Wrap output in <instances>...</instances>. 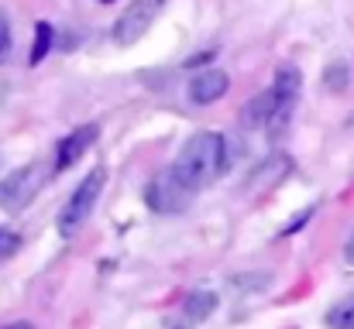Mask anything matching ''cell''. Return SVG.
Returning a JSON list of instances; mask_svg holds the SVG:
<instances>
[{
    "mask_svg": "<svg viewBox=\"0 0 354 329\" xmlns=\"http://www.w3.org/2000/svg\"><path fill=\"white\" fill-rule=\"evenodd\" d=\"M227 158H231V151H227V137L224 134H217V130H196L179 148L172 168L183 175V182L193 192H200V189L214 186L224 175Z\"/></svg>",
    "mask_w": 354,
    "mask_h": 329,
    "instance_id": "obj_1",
    "label": "cell"
},
{
    "mask_svg": "<svg viewBox=\"0 0 354 329\" xmlns=\"http://www.w3.org/2000/svg\"><path fill=\"white\" fill-rule=\"evenodd\" d=\"M193 189L183 182V175L169 165L162 172H155L145 186V206L158 217H176V213H186L189 203H193Z\"/></svg>",
    "mask_w": 354,
    "mask_h": 329,
    "instance_id": "obj_2",
    "label": "cell"
},
{
    "mask_svg": "<svg viewBox=\"0 0 354 329\" xmlns=\"http://www.w3.org/2000/svg\"><path fill=\"white\" fill-rule=\"evenodd\" d=\"M104 186H107V172H104V168H93V172L73 189V196L66 199L62 213H59V219H55L59 237H76V230L90 219L93 210H97V199H100Z\"/></svg>",
    "mask_w": 354,
    "mask_h": 329,
    "instance_id": "obj_3",
    "label": "cell"
},
{
    "mask_svg": "<svg viewBox=\"0 0 354 329\" xmlns=\"http://www.w3.org/2000/svg\"><path fill=\"white\" fill-rule=\"evenodd\" d=\"M41 186H45V172H41V165H21V168H14V172H7L3 179H0V210L3 213H21L38 192H41Z\"/></svg>",
    "mask_w": 354,
    "mask_h": 329,
    "instance_id": "obj_4",
    "label": "cell"
},
{
    "mask_svg": "<svg viewBox=\"0 0 354 329\" xmlns=\"http://www.w3.org/2000/svg\"><path fill=\"white\" fill-rule=\"evenodd\" d=\"M162 7H165V0H131V3L124 7V14L114 21L111 38L118 41L120 48L138 45V41L148 34V28L155 24V17L162 14Z\"/></svg>",
    "mask_w": 354,
    "mask_h": 329,
    "instance_id": "obj_5",
    "label": "cell"
},
{
    "mask_svg": "<svg viewBox=\"0 0 354 329\" xmlns=\"http://www.w3.org/2000/svg\"><path fill=\"white\" fill-rule=\"evenodd\" d=\"M299 90H303V76L296 66H279L275 69V83H272V97H275V110H272V120H268V134H282L292 120V110L299 100Z\"/></svg>",
    "mask_w": 354,
    "mask_h": 329,
    "instance_id": "obj_6",
    "label": "cell"
},
{
    "mask_svg": "<svg viewBox=\"0 0 354 329\" xmlns=\"http://www.w3.org/2000/svg\"><path fill=\"white\" fill-rule=\"evenodd\" d=\"M97 137H100V127H97V123H83V127H76L73 134H66V137L59 141V148H55V172L73 168V165L93 148Z\"/></svg>",
    "mask_w": 354,
    "mask_h": 329,
    "instance_id": "obj_7",
    "label": "cell"
},
{
    "mask_svg": "<svg viewBox=\"0 0 354 329\" xmlns=\"http://www.w3.org/2000/svg\"><path fill=\"white\" fill-rule=\"evenodd\" d=\"M227 90H231V76L224 69H203L189 79V100L196 107H210V103L224 100Z\"/></svg>",
    "mask_w": 354,
    "mask_h": 329,
    "instance_id": "obj_8",
    "label": "cell"
},
{
    "mask_svg": "<svg viewBox=\"0 0 354 329\" xmlns=\"http://www.w3.org/2000/svg\"><path fill=\"white\" fill-rule=\"evenodd\" d=\"M272 110H275V97H272V90H265V93H258L254 100H248V103H244L241 123H244V127H268Z\"/></svg>",
    "mask_w": 354,
    "mask_h": 329,
    "instance_id": "obj_9",
    "label": "cell"
},
{
    "mask_svg": "<svg viewBox=\"0 0 354 329\" xmlns=\"http://www.w3.org/2000/svg\"><path fill=\"white\" fill-rule=\"evenodd\" d=\"M324 86H327L330 93H344V90L351 86V66H348L344 59L330 62V66L324 69Z\"/></svg>",
    "mask_w": 354,
    "mask_h": 329,
    "instance_id": "obj_10",
    "label": "cell"
},
{
    "mask_svg": "<svg viewBox=\"0 0 354 329\" xmlns=\"http://www.w3.org/2000/svg\"><path fill=\"white\" fill-rule=\"evenodd\" d=\"M183 309H186V316H189L193 323H203V319L217 309V295H214V292H196V295L186 299Z\"/></svg>",
    "mask_w": 354,
    "mask_h": 329,
    "instance_id": "obj_11",
    "label": "cell"
},
{
    "mask_svg": "<svg viewBox=\"0 0 354 329\" xmlns=\"http://www.w3.org/2000/svg\"><path fill=\"white\" fill-rule=\"evenodd\" d=\"M52 41H55V34H52V24H48V21H38V24H35V45H31V55H28V62H31V66H38V62L48 55Z\"/></svg>",
    "mask_w": 354,
    "mask_h": 329,
    "instance_id": "obj_12",
    "label": "cell"
},
{
    "mask_svg": "<svg viewBox=\"0 0 354 329\" xmlns=\"http://www.w3.org/2000/svg\"><path fill=\"white\" fill-rule=\"evenodd\" d=\"M327 326L330 329H354V295L337 302L330 312H327Z\"/></svg>",
    "mask_w": 354,
    "mask_h": 329,
    "instance_id": "obj_13",
    "label": "cell"
},
{
    "mask_svg": "<svg viewBox=\"0 0 354 329\" xmlns=\"http://www.w3.org/2000/svg\"><path fill=\"white\" fill-rule=\"evenodd\" d=\"M17 250H21V233H14V230L0 226V261L14 257Z\"/></svg>",
    "mask_w": 354,
    "mask_h": 329,
    "instance_id": "obj_14",
    "label": "cell"
},
{
    "mask_svg": "<svg viewBox=\"0 0 354 329\" xmlns=\"http://www.w3.org/2000/svg\"><path fill=\"white\" fill-rule=\"evenodd\" d=\"M10 55V21H7V14L0 10V62Z\"/></svg>",
    "mask_w": 354,
    "mask_h": 329,
    "instance_id": "obj_15",
    "label": "cell"
},
{
    "mask_svg": "<svg viewBox=\"0 0 354 329\" xmlns=\"http://www.w3.org/2000/svg\"><path fill=\"white\" fill-rule=\"evenodd\" d=\"M310 217H313V206H310V210H303V213H296V217H292V223H286V226H282V237L296 233V230H299V226H303Z\"/></svg>",
    "mask_w": 354,
    "mask_h": 329,
    "instance_id": "obj_16",
    "label": "cell"
},
{
    "mask_svg": "<svg viewBox=\"0 0 354 329\" xmlns=\"http://www.w3.org/2000/svg\"><path fill=\"white\" fill-rule=\"evenodd\" d=\"M344 257H348V264H354V233H351V240H348V247H344Z\"/></svg>",
    "mask_w": 354,
    "mask_h": 329,
    "instance_id": "obj_17",
    "label": "cell"
},
{
    "mask_svg": "<svg viewBox=\"0 0 354 329\" xmlns=\"http://www.w3.org/2000/svg\"><path fill=\"white\" fill-rule=\"evenodd\" d=\"M3 329H35L31 323H10V326H3Z\"/></svg>",
    "mask_w": 354,
    "mask_h": 329,
    "instance_id": "obj_18",
    "label": "cell"
},
{
    "mask_svg": "<svg viewBox=\"0 0 354 329\" xmlns=\"http://www.w3.org/2000/svg\"><path fill=\"white\" fill-rule=\"evenodd\" d=\"M100 3H114V0H100Z\"/></svg>",
    "mask_w": 354,
    "mask_h": 329,
    "instance_id": "obj_19",
    "label": "cell"
},
{
    "mask_svg": "<svg viewBox=\"0 0 354 329\" xmlns=\"http://www.w3.org/2000/svg\"><path fill=\"white\" fill-rule=\"evenodd\" d=\"M172 329H186V326H172Z\"/></svg>",
    "mask_w": 354,
    "mask_h": 329,
    "instance_id": "obj_20",
    "label": "cell"
}]
</instances>
